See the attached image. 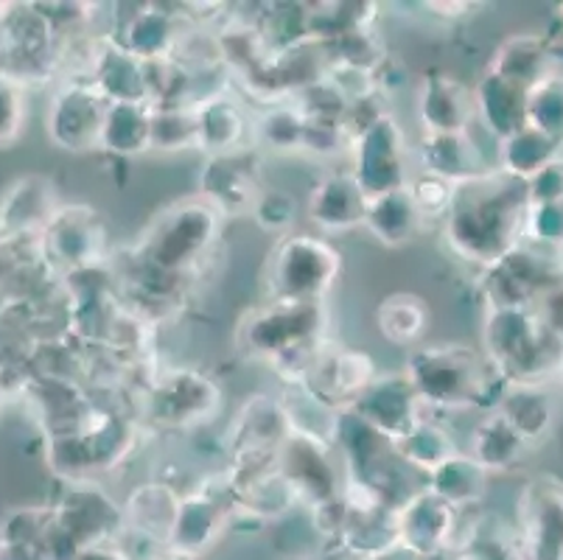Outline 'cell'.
I'll list each match as a JSON object with an SVG mask.
<instances>
[{
	"mask_svg": "<svg viewBox=\"0 0 563 560\" xmlns=\"http://www.w3.org/2000/svg\"><path fill=\"white\" fill-rule=\"evenodd\" d=\"M527 208V183L494 166L483 177L457 185L452 208L440 222L443 244L463 264L488 270L525 244Z\"/></svg>",
	"mask_w": 563,
	"mask_h": 560,
	"instance_id": "obj_1",
	"label": "cell"
},
{
	"mask_svg": "<svg viewBox=\"0 0 563 560\" xmlns=\"http://www.w3.org/2000/svg\"><path fill=\"white\" fill-rule=\"evenodd\" d=\"M329 306L325 303H269L250 308L235 328V345L247 356L261 359L298 387L306 370L329 342Z\"/></svg>",
	"mask_w": 563,
	"mask_h": 560,
	"instance_id": "obj_2",
	"label": "cell"
},
{
	"mask_svg": "<svg viewBox=\"0 0 563 560\" xmlns=\"http://www.w3.org/2000/svg\"><path fill=\"white\" fill-rule=\"evenodd\" d=\"M401 370L421 398L423 409L434 413H494L505 389V382L496 376L485 353L463 342L415 348Z\"/></svg>",
	"mask_w": 563,
	"mask_h": 560,
	"instance_id": "obj_3",
	"label": "cell"
},
{
	"mask_svg": "<svg viewBox=\"0 0 563 560\" xmlns=\"http://www.w3.org/2000/svg\"><path fill=\"white\" fill-rule=\"evenodd\" d=\"M224 222L228 219L202 197L177 199L152 216L130 255L163 275L188 281L217 246Z\"/></svg>",
	"mask_w": 563,
	"mask_h": 560,
	"instance_id": "obj_4",
	"label": "cell"
},
{
	"mask_svg": "<svg viewBox=\"0 0 563 560\" xmlns=\"http://www.w3.org/2000/svg\"><path fill=\"white\" fill-rule=\"evenodd\" d=\"M483 353L505 384H547L561 373L563 339L536 308H485Z\"/></svg>",
	"mask_w": 563,
	"mask_h": 560,
	"instance_id": "obj_5",
	"label": "cell"
},
{
	"mask_svg": "<svg viewBox=\"0 0 563 560\" xmlns=\"http://www.w3.org/2000/svg\"><path fill=\"white\" fill-rule=\"evenodd\" d=\"M342 275V253L314 233L275 239L264 261V295L269 303H325Z\"/></svg>",
	"mask_w": 563,
	"mask_h": 560,
	"instance_id": "obj_6",
	"label": "cell"
},
{
	"mask_svg": "<svg viewBox=\"0 0 563 560\" xmlns=\"http://www.w3.org/2000/svg\"><path fill=\"white\" fill-rule=\"evenodd\" d=\"M291 435L284 400L266 393H255L239 407L224 431L230 487H242L258 476L278 469V457Z\"/></svg>",
	"mask_w": 563,
	"mask_h": 560,
	"instance_id": "obj_7",
	"label": "cell"
},
{
	"mask_svg": "<svg viewBox=\"0 0 563 560\" xmlns=\"http://www.w3.org/2000/svg\"><path fill=\"white\" fill-rule=\"evenodd\" d=\"M65 40L40 3H7L0 14V76L20 87L43 85L63 65Z\"/></svg>",
	"mask_w": 563,
	"mask_h": 560,
	"instance_id": "obj_8",
	"label": "cell"
},
{
	"mask_svg": "<svg viewBox=\"0 0 563 560\" xmlns=\"http://www.w3.org/2000/svg\"><path fill=\"white\" fill-rule=\"evenodd\" d=\"M334 449L340 451L345 485L373 493L387 507H398L415 491H407V465L398 457L396 443L378 435L376 429L347 409L340 415L334 435Z\"/></svg>",
	"mask_w": 563,
	"mask_h": 560,
	"instance_id": "obj_9",
	"label": "cell"
},
{
	"mask_svg": "<svg viewBox=\"0 0 563 560\" xmlns=\"http://www.w3.org/2000/svg\"><path fill=\"white\" fill-rule=\"evenodd\" d=\"M222 387L197 367L155 370L141 393V420L163 431H191L222 413Z\"/></svg>",
	"mask_w": 563,
	"mask_h": 560,
	"instance_id": "obj_10",
	"label": "cell"
},
{
	"mask_svg": "<svg viewBox=\"0 0 563 560\" xmlns=\"http://www.w3.org/2000/svg\"><path fill=\"white\" fill-rule=\"evenodd\" d=\"M37 255L63 277L107 264V228L90 205H63L37 239Z\"/></svg>",
	"mask_w": 563,
	"mask_h": 560,
	"instance_id": "obj_11",
	"label": "cell"
},
{
	"mask_svg": "<svg viewBox=\"0 0 563 560\" xmlns=\"http://www.w3.org/2000/svg\"><path fill=\"white\" fill-rule=\"evenodd\" d=\"M347 154H351L347 172L371 199L407 188L412 179L407 132L390 112L378 116L371 127L353 138Z\"/></svg>",
	"mask_w": 563,
	"mask_h": 560,
	"instance_id": "obj_12",
	"label": "cell"
},
{
	"mask_svg": "<svg viewBox=\"0 0 563 560\" xmlns=\"http://www.w3.org/2000/svg\"><path fill=\"white\" fill-rule=\"evenodd\" d=\"M555 259V253L521 244L494 266L479 272V295L485 308L539 306L541 297L563 277V264Z\"/></svg>",
	"mask_w": 563,
	"mask_h": 560,
	"instance_id": "obj_13",
	"label": "cell"
},
{
	"mask_svg": "<svg viewBox=\"0 0 563 560\" xmlns=\"http://www.w3.org/2000/svg\"><path fill=\"white\" fill-rule=\"evenodd\" d=\"M107 107L110 101L90 79H65L54 90L45 110V135L63 152H93L101 146Z\"/></svg>",
	"mask_w": 563,
	"mask_h": 560,
	"instance_id": "obj_14",
	"label": "cell"
},
{
	"mask_svg": "<svg viewBox=\"0 0 563 560\" xmlns=\"http://www.w3.org/2000/svg\"><path fill=\"white\" fill-rule=\"evenodd\" d=\"M51 510H54V524L59 532H65L79 552L115 547L126 527L124 507L93 480L65 482L63 496L56 505H51Z\"/></svg>",
	"mask_w": 563,
	"mask_h": 560,
	"instance_id": "obj_15",
	"label": "cell"
},
{
	"mask_svg": "<svg viewBox=\"0 0 563 560\" xmlns=\"http://www.w3.org/2000/svg\"><path fill=\"white\" fill-rule=\"evenodd\" d=\"M376 376L378 367L371 353L325 342L311 367L306 370V376L300 378L298 389H303L309 398H314L331 413H347L362 398V393L376 382Z\"/></svg>",
	"mask_w": 563,
	"mask_h": 560,
	"instance_id": "obj_16",
	"label": "cell"
},
{
	"mask_svg": "<svg viewBox=\"0 0 563 560\" xmlns=\"http://www.w3.org/2000/svg\"><path fill=\"white\" fill-rule=\"evenodd\" d=\"M233 513L235 493L230 487L228 474L219 471V474L202 480V485H197L194 491L183 493L168 547L199 558L222 538V532H228Z\"/></svg>",
	"mask_w": 563,
	"mask_h": 560,
	"instance_id": "obj_17",
	"label": "cell"
},
{
	"mask_svg": "<svg viewBox=\"0 0 563 560\" xmlns=\"http://www.w3.org/2000/svg\"><path fill=\"white\" fill-rule=\"evenodd\" d=\"M264 191L261 152H255V149L205 157L202 168H199L197 197L217 208L224 219L253 216V208Z\"/></svg>",
	"mask_w": 563,
	"mask_h": 560,
	"instance_id": "obj_18",
	"label": "cell"
},
{
	"mask_svg": "<svg viewBox=\"0 0 563 560\" xmlns=\"http://www.w3.org/2000/svg\"><path fill=\"white\" fill-rule=\"evenodd\" d=\"M519 541L527 560H563V480L532 476L519 496Z\"/></svg>",
	"mask_w": 563,
	"mask_h": 560,
	"instance_id": "obj_19",
	"label": "cell"
},
{
	"mask_svg": "<svg viewBox=\"0 0 563 560\" xmlns=\"http://www.w3.org/2000/svg\"><path fill=\"white\" fill-rule=\"evenodd\" d=\"M278 471L286 476L298 502L317 507L322 502L336 499L345 491V480L334 460V446L322 440L291 431L278 457Z\"/></svg>",
	"mask_w": 563,
	"mask_h": 560,
	"instance_id": "obj_20",
	"label": "cell"
},
{
	"mask_svg": "<svg viewBox=\"0 0 563 560\" xmlns=\"http://www.w3.org/2000/svg\"><path fill=\"white\" fill-rule=\"evenodd\" d=\"M463 513L454 510L432 491L418 487L396 510V543L415 554H452L460 538Z\"/></svg>",
	"mask_w": 563,
	"mask_h": 560,
	"instance_id": "obj_21",
	"label": "cell"
},
{
	"mask_svg": "<svg viewBox=\"0 0 563 560\" xmlns=\"http://www.w3.org/2000/svg\"><path fill=\"white\" fill-rule=\"evenodd\" d=\"M351 413L390 443H398L423 420V404L409 378L404 376V370H390V373H378L376 382L362 393Z\"/></svg>",
	"mask_w": 563,
	"mask_h": 560,
	"instance_id": "obj_22",
	"label": "cell"
},
{
	"mask_svg": "<svg viewBox=\"0 0 563 560\" xmlns=\"http://www.w3.org/2000/svg\"><path fill=\"white\" fill-rule=\"evenodd\" d=\"M121 20L110 37L141 62L172 59L180 51L188 29L186 12H172L168 3H141Z\"/></svg>",
	"mask_w": 563,
	"mask_h": 560,
	"instance_id": "obj_23",
	"label": "cell"
},
{
	"mask_svg": "<svg viewBox=\"0 0 563 560\" xmlns=\"http://www.w3.org/2000/svg\"><path fill=\"white\" fill-rule=\"evenodd\" d=\"M415 112L421 123L423 135H452V132H468L477 121L474 112V92L468 85L443 70H429L418 81L415 92Z\"/></svg>",
	"mask_w": 563,
	"mask_h": 560,
	"instance_id": "obj_24",
	"label": "cell"
},
{
	"mask_svg": "<svg viewBox=\"0 0 563 560\" xmlns=\"http://www.w3.org/2000/svg\"><path fill=\"white\" fill-rule=\"evenodd\" d=\"M63 208L56 185L40 174L14 179L0 197V241H37L56 210Z\"/></svg>",
	"mask_w": 563,
	"mask_h": 560,
	"instance_id": "obj_25",
	"label": "cell"
},
{
	"mask_svg": "<svg viewBox=\"0 0 563 560\" xmlns=\"http://www.w3.org/2000/svg\"><path fill=\"white\" fill-rule=\"evenodd\" d=\"M367 202L371 197L362 191L351 172H329L311 185L306 213L320 233L342 235L365 228Z\"/></svg>",
	"mask_w": 563,
	"mask_h": 560,
	"instance_id": "obj_26",
	"label": "cell"
},
{
	"mask_svg": "<svg viewBox=\"0 0 563 560\" xmlns=\"http://www.w3.org/2000/svg\"><path fill=\"white\" fill-rule=\"evenodd\" d=\"M197 118V149L205 157L253 149V118L239 99L224 90L211 92L194 105Z\"/></svg>",
	"mask_w": 563,
	"mask_h": 560,
	"instance_id": "obj_27",
	"label": "cell"
},
{
	"mask_svg": "<svg viewBox=\"0 0 563 560\" xmlns=\"http://www.w3.org/2000/svg\"><path fill=\"white\" fill-rule=\"evenodd\" d=\"M85 79L96 85V90L110 105H150L146 90V62L124 51L110 34L96 37L93 56Z\"/></svg>",
	"mask_w": 563,
	"mask_h": 560,
	"instance_id": "obj_28",
	"label": "cell"
},
{
	"mask_svg": "<svg viewBox=\"0 0 563 560\" xmlns=\"http://www.w3.org/2000/svg\"><path fill=\"white\" fill-rule=\"evenodd\" d=\"M494 413L508 420L530 449L547 443L558 424V398L547 384H505Z\"/></svg>",
	"mask_w": 563,
	"mask_h": 560,
	"instance_id": "obj_29",
	"label": "cell"
},
{
	"mask_svg": "<svg viewBox=\"0 0 563 560\" xmlns=\"http://www.w3.org/2000/svg\"><path fill=\"white\" fill-rule=\"evenodd\" d=\"M418 163L423 174L446 179V183L465 185L471 179L490 172L483 149L468 132H452V135H421L418 143Z\"/></svg>",
	"mask_w": 563,
	"mask_h": 560,
	"instance_id": "obj_30",
	"label": "cell"
},
{
	"mask_svg": "<svg viewBox=\"0 0 563 560\" xmlns=\"http://www.w3.org/2000/svg\"><path fill=\"white\" fill-rule=\"evenodd\" d=\"M485 70H490V74L530 90L536 81H541L544 76H550L552 70H558L552 37L550 34H539V31L510 34V37H505L496 45L494 56H490L488 68Z\"/></svg>",
	"mask_w": 563,
	"mask_h": 560,
	"instance_id": "obj_31",
	"label": "cell"
},
{
	"mask_svg": "<svg viewBox=\"0 0 563 560\" xmlns=\"http://www.w3.org/2000/svg\"><path fill=\"white\" fill-rule=\"evenodd\" d=\"M474 92V112L485 132L496 138V143L527 127V90L485 70L471 87Z\"/></svg>",
	"mask_w": 563,
	"mask_h": 560,
	"instance_id": "obj_32",
	"label": "cell"
},
{
	"mask_svg": "<svg viewBox=\"0 0 563 560\" xmlns=\"http://www.w3.org/2000/svg\"><path fill=\"white\" fill-rule=\"evenodd\" d=\"M180 502L183 493L168 485V482H146V485L132 487L126 502L121 505L124 507L126 530L150 538L161 547H168Z\"/></svg>",
	"mask_w": 563,
	"mask_h": 560,
	"instance_id": "obj_33",
	"label": "cell"
},
{
	"mask_svg": "<svg viewBox=\"0 0 563 560\" xmlns=\"http://www.w3.org/2000/svg\"><path fill=\"white\" fill-rule=\"evenodd\" d=\"M423 228H427V219H423L418 205H415L409 188L382 194V197H373L367 202L365 230L378 244L390 246V250L418 241Z\"/></svg>",
	"mask_w": 563,
	"mask_h": 560,
	"instance_id": "obj_34",
	"label": "cell"
},
{
	"mask_svg": "<svg viewBox=\"0 0 563 560\" xmlns=\"http://www.w3.org/2000/svg\"><path fill=\"white\" fill-rule=\"evenodd\" d=\"M530 446L519 438V431L499 413H485L474 426L465 454L477 462L485 474H510L525 462Z\"/></svg>",
	"mask_w": 563,
	"mask_h": 560,
	"instance_id": "obj_35",
	"label": "cell"
},
{
	"mask_svg": "<svg viewBox=\"0 0 563 560\" xmlns=\"http://www.w3.org/2000/svg\"><path fill=\"white\" fill-rule=\"evenodd\" d=\"M452 560H527L521 549L519 532L505 527L499 518L474 516L471 510L468 524H460V538L454 543Z\"/></svg>",
	"mask_w": 563,
	"mask_h": 560,
	"instance_id": "obj_36",
	"label": "cell"
},
{
	"mask_svg": "<svg viewBox=\"0 0 563 560\" xmlns=\"http://www.w3.org/2000/svg\"><path fill=\"white\" fill-rule=\"evenodd\" d=\"M429 320H432V311H429L427 300L421 295H412V292H393L376 306L378 333L384 337V342L396 348H412L415 351L421 345V339L427 337Z\"/></svg>",
	"mask_w": 563,
	"mask_h": 560,
	"instance_id": "obj_37",
	"label": "cell"
},
{
	"mask_svg": "<svg viewBox=\"0 0 563 560\" xmlns=\"http://www.w3.org/2000/svg\"><path fill=\"white\" fill-rule=\"evenodd\" d=\"M561 154V143L552 141L544 132L532 130L530 123H527L519 132H514L510 138L496 143V168H499L501 174H508V177L530 183L541 168H547L552 161H558Z\"/></svg>",
	"mask_w": 563,
	"mask_h": 560,
	"instance_id": "obj_38",
	"label": "cell"
},
{
	"mask_svg": "<svg viewBox=\"0 0 563 560\" xmlns=\"http://www.w3.org/2000/svg\"><path fill=\"white\" fill-rule=\"evenodd\" d=\"M427 491H432L438 499L452 505L454 510L468 513L477 510L485 499V487H488V474L479 469L477 462L471 460L465 451L443 462L438 471L427 476Z\"/></svg>",
	"mask_w": 563,
	"mask_h": 560,
	"instance_id": "obj_39",
	"label": "cell"
},
{
	"mask_svg": "<svg viewBox=\"0 0 563 560\" xmlns=\"http://www.w3.org/2000/svg\"><path fill=\"white\" fill-rule=\"evenodd\" d=\"M152 105H110L101 132V152L110 157H137L152 152Z\"/></svg>",
	"mask_w": 563,
	"mask_h": 560,
	"instance_id": "obj_40",
	"label": "cell"
},
{
	"mask_svg": "<svg viewBox=\"0 0 563 560\" xmlns=\"http://www.w3.org/2000/svg\"><path fill=\"white\" fill-rule=\"evenodd\" d=\"M309 9V40L334 43L353 31L376 29L382 3L367 0H331V3H306Z\"/></svg>",
	"mask_w": 563,
	"mask_h": 560,
	"instance_id": "obj_41",
	"label": "cell"
},
{
	"mask_svg": "<svg viewBox=\"0 0 563 560\" xmlns=\"http://www.w3.org/2000/svg\"><path fill=\"white\" fill-rule=\"evenodd\" d=\"M306 116L295 101L266 107L253 121V149L273 154H303Z\"/></svg>",
	"mask_w": 563,
	"mask_h": 560,
	"instance_id": "obj_42",
	"label": "cell"
},
{
	"mask_svg": "<svg viewBox=\"0 0 563 560\" xmlns=\"http://www.w3.org/2000/svg\"><path fill=\"white\" fill-rule=\"evenodd\" d=\"M396 451L407 469L421 471V474L429 476L432 471H438L443 462H449L452 457H457L460 446H457V440H454L452 431L440 424V420L423 418L421 424L409 431L407 438L398 440Z\"/></svg>",
	"mask_w": 563,
	"mask_h": 560,
	"instance_id": "obj_43",
	"label": "cell"
},
{
	"mask_svg": "<svg viewBox=\"0 0 563 560\" xmlns=\"http://www.w3.org/2000/svg\"><path fill=\"white\" fill-rule=\"evenodd\" d=\"M235 513L255 518V521H278L286 513H291L300 505L298 493L291 491L286 476L278 469L269 474L258 476V480L247 482V485L235 487Z\"/></svg>",
	"mask_w": 563,
	"mask_h": 560,
	"instance_id": "obj_44",
	"label": "cell"
},
{
	"mask_svg": "<svg viewBox=\"0 0 563 560\" xmlns=\"http://www.w3.org/2000/svg\"><path fill=\"white\" fill-rule=\"evenodd\" d=\"M527 123L563 146V70H552L527 90Z\"/></svg>",
	"mask_w": 563,
	"mask_h": 560,
	"instance_id": "obj_45",
	"label": "cell"
},
{
	"mask_svg": "<svg viewBox=\"0 0 563 560\" xmlns=\"http://www.w3.org/2000/svg\"><path fill=\"white\" fill-rule=\"evenodd\" d=\"M152 149L155 152H186L197 149V118L191 107H161L152 116Z\"/></svg>",
	"mask_w": 563,
	"mask_h": 560,
	"instance_id": "obj_46",
	"label": "cell"
},
{
	"mask_svg": "<svg viewBox=\"0 0 563 560\" xmlns=\"http://www.w3.org/2000/svg\"><path fill=\"white\" fill-rule=\"evenodd\" d=\"M325 45V54H329L331 62H340V65H351V68H365L376 74L384 62L390 59L387 56V45L378 37L376 29L365 31H353V34H345V37L334 40V43H322Z\"/></svg>",
	"mask_w": 563,
	"mask_h": 560,
	"instance_id": "obj_47",
	"label": "cell"
},
{
	"mask_svg": "<svg viewBox=\"0 0 563 560\" xmlns=\"http://www.w3.org/2000/svg\"><path fill=\"white\" fill-rule=\"evenodd\" d=\"M253 222L275 239L289 235L298 224V199L284 188H266L253 208Z\"/></svg>",
	"mask_w": 563,
	"mask_h": 560,
	"instance_id": "obj_48",
	"label": "cell"
},
{
	"mask_svg": "<svg viewBox=\"0 0 563 560\" xmlns=\"http://www.w3.org/2000/svg\"><path fill=\"white\" fill-rule=\"evenodd\" d=\"M525 244L544 253H563V202L527 208Z\"/></svg>",
	"mask_w": 563,
	"mask_h": 560,
	"instance_id": "obj_49",
	"label": "cell"
},
{
	"mask_svg": "<svg viewBox=\"0 0 563 560\" xmlns=\"http://www.w3.org/2000/svg\"><path fill=\"white\" fill-rule=\"evenodd\" d=\"M409 194H412L415 205H418V210H421L423 219H438V222H443L449 213V208H452L454 202V194H457V185L454 183H446V179L440 177H432V174H412V179H409Z\"/></svg>",
	"mask_w": 563,
	"mask_h": 560,
	"instance_id": "obj_50",
	"label": "cell"
},
{
	"mask_svg": "<svg viewBox=\"0 0 563 560\" xmlns=\"http://www.w3.org/2000/svg\"><path fill=\"white\" fill-rule=\"evenodd\" d=\"M29 121L25 87L0 76V149H9L23 138Z\"/></svg>",
	"mask_w": 563,
	"mask_h": 560,
	"instance_id": "obj_51",
	"label": "cell"
},
{
	"mask_svg": "<svg viewBox=\"0 0 563 560\" xmlns=\"http://www.w3.org/2000/svg\"><path fill=\"white\" fill-rule=\"evenodd\" d=\"M351 149V138H347L345 127L336 121H309L306 118V141L303 154L311 157H336L340 152Z\"/></svg>",
	"mask_w": 563,
	"mask_h": 560,
	"instance_id": "obj_52",
	"label": "cell"
},
{
	"mask_svg": "<svg viewBox=\"0 0 563 560\" xmlns=\"http://www.w3.org/2000/svg\"><path fill=\"white\" fill-rule=\"evenodd\" d=\"M527 199L530 205L563 202V154L527 183Z\"/></svg>",
	"mask_w": 563,
	"mask_h": 560,
	"instance_id": "obj_53",
	"label": "cell"
},
{
	"mask_svg": "<svg viewBox=\"0 0 563 560\" xmlns=\"http://www.w3.org/2000/svg\"><path fill=\"white\" fill-rule=\"evenodd\" d=\"M536 311L541 315L544 326L555 333L558 339H563V277L541 297V303L536 306Z\"/></svg>",
	"mask_w": 563,
	"mask_h": 560,
	"instance_id": "obj_54",
	"label": "cell"
},
{
	"mask_svg": "<svg viewBox=\"0 0 563 560\" xmlns=\"http://www.w3.org/2000/svg\"><path fill=\"white\" fill-rule=\"evenodd\" d=\"M479 7L483 3H471V0H427V3H421V9H427V14L446 20L465 18V14L477 12Z\"/></svg>",
	"mask_w": 563,
	"mask_h": 560,
	"instance_id": "obj_55",
	"label": "cell"
},
{
	"mask_svg": "<svg viewBox=\"0 0 563 560\" xmlns=\"http://www.w3.org/2000/svg\"><path fill=\"white\" fill-rule=\"evenodd\" d=\"M367 560H452V554H434V558H427V554H415L409 552V549L404 547H390V549H384V552L373 554V558Z\"/></svg>",
	"mask_w": 563,
	"mask_h": 560,
	"instance_id": "obj_56",
	"label": "cell"
},
{
	"mask_svg": "<svg viewBox=\"0 0 563 560\" xmlns=\"http://www.w3.org/2000/svg\"><path fill=\"white\" fill-rule=\"evenodd\" d=\"M152 560H197V558H194V554L177 552V549H172V547H163Z\"/></svg>",
	"mask_w": 563,
	"mask_h": 560,
	"instance_id": "obj_57",
	"label": "cell"
},
{
	"mask_svg": "<svg viewBox=\"0 0 563 560\" xmlns=\"http://www.w3.org/2000/svg\"><path fill=\"white\" fill-rule=\"evenodd\" d=\"M7 395H9V387H7V370L0 367V409H3V404H7Z\"/></svg>",
	"mask_w": 563,
	"mask_h": 560,
	"instance_id": "obj_58",
	"label": "cell"
},
{
	"mask_svg": "<svg viewBox=\"0 0 563 560\" xmlns=\"http://www.w3.org/2000/svg\"><path fill=\"white\" fill-rule=\"evenodd\" d=\"M555 12H558V18L563 20V3H558V7H555Z\"/></svg>",
	"mask_w": 563,
	"mask_h": 560,
	"instance_id": "obj_59",
	"label": "cell"
},
{
	"mask_svg": "<svg viewBox=\"0 0 563 560\" xmlns=\"http://www.w3.org/2000/svg\"><path fill=\"white\" fill-rule=\"evenodd\" d=\"M3 12H7V3H0V14H3Z\"/></svg>",
	"mask_w": 563,
	"mask_h": 560,
	"instance_id": "obj_60",
	"label": "cell"
},
{
	"mask_svg": "<svg viewBox=\"0 0 563 560\" xmlns=\"http://www.w3.org/2000/svg\"><path fill=\"white\" fill-rule=\"evenodd\" d=\"M558 378H561V382H563V364H561V373H558Z\"/></svg>",
	"mask_w": 563,
	"mask_h": 560,
	"instance_id": "obj_61",
	"label": "cell"
}]
</instances>
